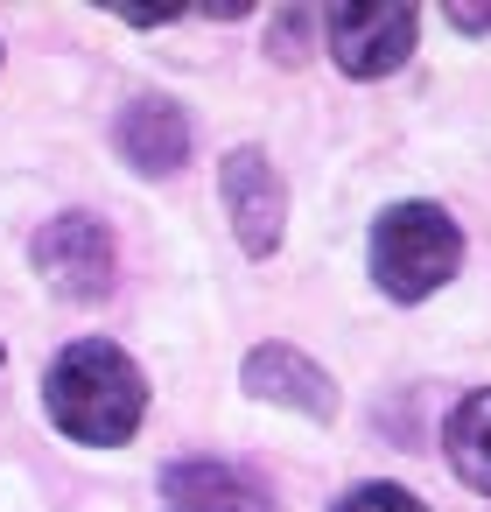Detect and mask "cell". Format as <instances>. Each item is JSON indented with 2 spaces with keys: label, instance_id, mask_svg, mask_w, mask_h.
Instances as JSON below:
<instances>
[{
  "label": "cell",
  "instance_id": "obj_1",
  "mask_svg": "<svg viewBox=\"0 0 491 512\" xmlns=\"http://www.w3.org/2000/svg\"><path fill=\"white\" fill-rule=\"evenodd\" d=\"M43 407L50 421L71 435V442H92V449H113L141 428L148 414V379L141 365L106 344V337H78L71 351H57L50 379H43Z\"/></svg>",
  "mask_w": 491,
  "mask_h": 512
},
{
  "label": "cell",
  "instance_id": "obj_2",
  "mask_svg": "<svg viewBox=\"0 0 491 512\" xmlns=\"http://www.w3.org/2000/svg\"><path fill=\"white\" fill-rule=\"evenodd\" d=\"M463 260V232L435 204H393L372 225V281L393 302H428Z\"/></svg>",
  "mask_w": 491,
  "mask_h": 512
},
{
  "label": "cell",
  "instance_id": "obj_3",
  "mask_svg": "<svg viewBox=\"0 0 491 512\" xmlns=\"http://www.w3.org/2000/svg\"><path fill=\"white\" fill-rule=\"evenodd\" d=\"M330 29V57L344 78H386L407 64L414 50V29H421V8L407 0H372V8H330L323 15Z\"/></svg>",
  "mask_w": 491,
  "mask_h": 512
},
{
  "label": "cell",
  "instance_id": "obj_4",
  "mask_svg": "<svg viewBox=\"0 0 491 512\" xmlns=\"http://www.w3.org/2000/svg\"><path fill=\"white\" fill-rule=\"evenodd\" d=\"M36 267H43V281H50L57 295L99 302V295H113V274H120L113 232H106L99 218H85V211H64V218H50V225L36 232Z\"/></svg>",
  "mask_w": 491,
  "mask_h": 512
},
{
  "label": "cell",
  "instance_id": "obj_5",
  "mask_svg": "<svg viewBox=\"0 0 491 512\" xmlns=\"http://www.w3.org/2000/svg\"><path fill=\"white\" fill-rule=\"evenodd\" d=\"M225 211H232V232L239 246L260 260L281 246V218H288V190L274 176V162L260 148H232L225 155Z\"/></svg>",
  "mask_w": 491,
  "mask_h": 512
},
{
  "label": "cell",
  "instance_id": "obj_6",
  "mask_svg": "<svg viewBox=\"0 0 491 512\" xmlns=\"http://www.w3.org/2000/svg\"><path fill=\"white\" fill-rule=\"evenodd\" d=\"M162 505L169 512H274L267 484L246 477L239 463H218V456H183L162 470Z\"/></svg>",
  "mask_w": 491,
  "mask_h": 512
},
{
  "label": "cell",
  "instance_id": "obj_7",
  "mask_svg": "<svg viewBox=\"0 0 491 512\" xmlns=\"http://www.w3.org/2000/svg\"><path fill=\"white\" fill-rule=\"evenodd\" d=\"M246 393H260V400H274V407H295V414H309V421H330V414H337L330 372H323L316 358H302L295 344H260V351L246 358Z\"/></svg>",
  "mask_w": 491,
  "mask_h": 512
},
{
  "label": "cell",
  "instance_id": "obj_8",
  "mask_svg": "<svg viewBox=\"0 0 491 512\" xmlns=\"http://www.w3.org/2000/svg\"><path fill=\"white\" fill-rule=\"evenodd\" d=\"M113 141L141 176H176L190 162V113L176 99H134L113 127Z\"/></svg>",
  "mask_w": 491,
  "mask_h": 512
},
{
  "label": "cell",
  "instance_id": "obj_9",
  "mask_svg": "<svg viewBox=\"0 0 491 512\" xmlns=\"http://www.w3.org/2000/svg\"><path fill=\"white\" fill-rule=\"evenodd\" d=\"M442 449H449L456 477L491 498V386L470 393V400H456V414H449V428H442Z\"/></svg>",
  "mask_w": 491,
  "mask_h": 512
},
{
  "label": "cell",
  "instance_id": "obj_10",
  "mask_svg": "<svg viewBox=\"0 0 491 512\" xmlns=\"http://www.w3.org/2000/svg\"><path fill=\"white\" fill-rule=\"evenodd\" d=\"M337 512H428V505L414 491H400V484H358V491L337 498Z\"/></svg>",
  "mask_w": 491,
  "mask_h": 512
},
{
  "label": "cell",
  "instance_id": "obj_11",
  "mask_svg": "<svg viewBox=\"0 0 491 512\" xmlns=\"http://www.w3.org/2000/svg\"><path fill=\"white\" fill-rule=\"evenodd\" d=\"M449 22H456V29H470V36H477V29H491V8H449Z\"/></svg>",
  "mask_w": 491,
  "mask_h": 512
}]
</instances>
